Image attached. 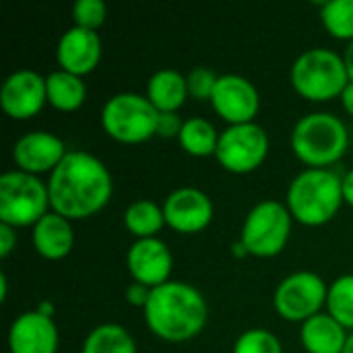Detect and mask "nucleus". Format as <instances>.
Listing matches in <instances>:
<instances>
[{"mask_svg": "<svg viewBox=\"0 0 353 353\" xmlns=\"http://www.w3.org/2000/svg\"><path fill=\"white\" fill-rule=\"evenodd\" d=\"M149 296H151V290H149V285H145V283H130L128 285V290H126V298H128V302L130 304H137V306H147V302H149Z\"/></svg>", "mask_w": 353, "mask_h": 353, "instance_id": "31", "label": "nucleus"}, {"mask_svg": "<svg viewBox=\"0 0 353 353\" xmlns=\"http://www.w3.org/2000/svg\"><path fill=\"white\" fill-rule=\"evenodd\" d=\"M329 314L343 327L353 329V275L335 279L327 294Z\"/></svg>", "mask_w": 353, "mask_h": 353, "instance_id": "25", "label": "nucleus"}, {"mask_svg": "<svg viewBox=\"0 0 353 353\" xmlns=\"http://www.w3.org/2000/svg\"><path fill=\"white\" fill-rule=\"evenodd\" d=\"M341 99H343V108L353 116V81L352 83H347V87L343 89Z\"/></svg>", "mask_w": 353, "mask_h": 353, "instance_id": "34", "label": "nucleus"}, {"mask_svg": "<svg viewBox=\"0 0 353 353\" xmlns=\"http://www.w3.org/2000/svg\"><path fill=\"white\" fill-rule=\"evenodd\" d=\"M347 68L339 54L327 48L302 52L292 66V83L308 99H331L347 87Z\"/></svg>", "mask_w": 353, "mask_h": 353, "instance_id": "5", "label": "nucleus"}, {"mask_svg": "<svg viewBox=\"0 0 353 353\" xmlns=\"http://www.w3.org/2000/svg\"><path fill=\"white\" fill-rule=\"evenodd\" d=\"M39 312H41V314H46V316H50V314H52V304L43 302V304H41V308H39Z\"/></svg>", "mask_w": 353, "mask_h": 353, "instance_id": "37", "label": "nucleus"}, {"mask_svg": "<svg viewBox=\"0 0 353 353\" xmlns=\"http://www.w3.org/2000/svg\"><path fill=\"white\" fill-rule=\"evenodd\" d=\"M48 99L46 79L29 68L14 70L0 89V103L12 118H29L37 114Z\"/></svg>", "mask_w": 353, "mask_h": 353, "instance_id": "12", "label": "nucleus"}, {"mask_svg": "<svg viewBox=\"0 0 353 353\" xmlns=\"http://www.w3.org/2000/svg\"><path fill=\"white\" fill-rule=\"evenodd\" d=\"M325 27L335 37L353 39V0H329L321 10Z\"/></svg>", "mask_w": 353, "mask_h": 353, "instance_id": "26", "label": "nucleus"}, {"mask_svg": "<svg viewBox=\"0 0 353 353\" xmlns=\"http://www.w3.org/2000/svg\"><path fill=\"white\" fill-rule=\"evenodd\" d=\"M145 321L161 339L184 341L203 331L207 323V302L196 288L182 281H165L151 288Z\"/></svg>", "mask_w": 353, "mask_h": 353, "instance_id": "2", "label": "nucleus"}, {"mask_svg": "<svg viewBox=\"0 0 353 353\" xmlns=\"http://www.w3.org/2000/svg\"><path fill=\"white\" fill-rule=\"evenodd\" d=\"M215 112L232 124L252 122L259 112L256 87L240 74H221L211 95Z\"/></svg>", "mask_w": 353, "mask_h": 353, "instance_id": "11", "label": "nucleus"}, {"mask_svg": "<svg viewBox=\"0 0 353 353\" xmlns=\"http://www.w3.org/2000/svg\"><path fill=\"white\" fill-rule=\"evenodd\" d=\"M290 230V211L279 201H261L244 221L242 244L256 256H273L283 250Z\"/></svg>", "mask_w": 353, "mask_h": 353, "instance_id": "8", "label": "nucleus"}, {"mask_svg": "<svg viewBox=\"0 0 353 353\" xmlns=\"http://www.w3.org/2000/svg\"><path fill=\"white\" fill-rule=\"evenodd\" d=\"M14 244H17V234H14L12 225L0 221V256L2 259L8 256L10 250L14 248Z\"/></svg>", "mask_w": 353, "mask_h": 353, "instance_id": "32", "label": "nucleus"}, {"mask_svg": "<svg viewBox=\"0 0 353 353\" xmlns=\"http://www.w3.org/2000/svg\"><path fill=\"white\" fill-rule=\"evenodd\" d=\"M217 74L207 68V66H196L188 72L186 83H188V93L196 99H211L213 89L217 85Z\"/></svg>", "mask_w": 353, "mask_h": 353, "instance_id": "29", "label": "nucleus"}, {"mask_svg": "<svg viewBox=\"0 0 353 353\" xmlns=\"http://www.w3.org/2000/svg\"><path fill=\"white\" fill-rule=\"evenodd\" d=\"M48 99L58 110H77L87 95L85 83L79 74L66 70H54L46 77Z\"/></svg>", "mask_w": 353, "mask_h": 353, "instance_id": "21", "label": "nucleus"}, {"mask_svg": "<svg viewBox=\"0 0 353 353\" xmlns=\"http://www.w3.org/2000/svg\"><path fill=\"white\" fill-rule=\"evenodd\" d=\"M325 281L310 271H298L285 277L275 290V310L288 321H308L319 314V308L327 300Z\"/></svg>", "mask_w": 353, "mask_h": 353, "instance_id": "10", "label": "nucleus"}, {"mask_svg": "<svg viewBox=\"0 0 353 353\" xmlns=\"http://www.w3.org/2000/svg\"><path fill=\"white\" fill-rule=\"evenodd\" d=\"M10 353H56L58 329L54 321L39 310L23 312L8 331Z\"/></svg>", "mask_w": 353, "mask_h": 353, "instance_id": "16", "label": "nucleus"}, {"mask_svg": "<svg viewBox=\"0 0 353 353\" xmlns=\"http://www.w3.org/2000/svg\"><path fill=\"white\" fill-rule=\"evenodd\" d=\"M50 205V188L23 170L6 172L0 178V221L8 225L37 223Z\"/></svg>", "mask_w": 353, "mask_h": 353, "instance_id": "6", "label": "nucleus"}, {"mask_svg": "<svg viewBox=\"0 0 353 353\" xmlns=\"http://www.w3.org/2000/svg\"><path fill=\"white\" fill-rule=\"evenodd\" d=\"M343 62H345V68H347V74L353 81V39L347 43V50L343 54Z\"/></svg>", "mask_w": 353, "mask_h": 353, "instance_id": "35", "label": "nucleus"}, {"mask_svg": "<svg viewBox=\"0 0 353 353\" xmlns=\"http://www.w3.org/2000/svg\"><path fill=\"white\" fill-rule=\"evenodd\" d=\"M269 153V137L256 122L232 124L219 134L217 159L230 172H250L259 168Z\"/></svg>", "mask_w": 353, "mask_h": 353, "instance_id": "9", "label": "nucleus"}, {"mask_svg": "<svg viewBox=\"0 0 353 353\" xmlns=\"http://www.w3.org/2000/svg\"><path fill=\"white\" fill-rule=\"evenodd\" d=\"M343 201V178L327 168H310L298 174L288 190L292 215L308 225L329 221Z\"/></svg>", "mask_w": 353, "mask_h": 353, "instance_id": "3", "label": "nucleus"}, {"mask_svg": "<svg viewBox=\"0 0 353 353\" xmlns=\"http://www.w3.org/2000/svg\"><path fill=\"white\" fill-rule=\"evenodd\" d=\"M105 2L103 0H77L72 14H74V23L79 27H87V29H97L103 21H105Z\"/></svg>", "mask_w": 353, "mask_h": 353, "instance_id": "28", "label": "nucleus"}, {"mask_svg": "<svg viewBox=\"0 0 353 353\" xmlns=\"http://www.w3.org/2000/svg\"><path fill=\"white\" fill-rule=\"evenodd\" d=\"M343 353H353V333L347 337V343H345V350Z\"/></svg>", "mask_w": 353, "mask_h": 353, "instance_id": "39", "label": "nucleus"}, {"mask_svg": "<svg viewBox=\"0 0 353 353\" xmlns=\"http://www.w3.org/2000/svg\"><path fill=\"white\" fill-rule=\"evenodd\" d=\"M347 141L350 137L343 120L329 112L302 116L292 132L294 153L314 168L337 161L345 153Z\"/></svg>", "mask_w": 353, "mask_h": 353, "instance_id": "4", "label": "nucleus"}, {"mask_svg": "<svg viewBox=\"0 0 353 353\" xmlns=\"http://www.w3.org/2000/svg\"><path fill=\"white\" fill-rule=\"evenodd\" d=\"M159 110L149 97L139 93H118L110 97L101 112L103 128L122 143H141L155 134Z\"/></svg>", "mask_w": 353, "mask_h": 353, "instance_id": "7", "label": "nucleus"}, {"mask_svg": "<svg viewBox=\"0 0 353 353\" xmlns=\"http://www.w3.org/2000/svg\"><path fill=\"white\" fill-rule=\"evenodd\" d=\"M0 285H2V300H6V275H0Z\"/></svg>", "mask_w": 353, "mask_h": 353, "instance_id": "38", "label": "nucleus"}, {"mask_svg": "<svg viewBox=\"0 0 353 353\" xmlns=\"http://www.w3.org/2000/svg\"><path fill=\"white\" fill-rule=\"evenodd\" d=\"M163 215L165 223H170L174 230L192 234L209 225L213 217V203L203 190L182 186L168 194L163 203Z\"/></svg>", "mask_w": 353, "mask_h": 353, "instance_id": "13", "label": "nucleus"}, {"mask_svg": "<svg viewBox=\"0 0 353 353\" xmlns=\"http://www.w3.org/2000/svg\"><path fill=\"white\" fill-rule=\"evenodd\" d=\"M66 149L60 137L48 130H33L23 134L12 149V157L23 172L39 174L46 170H56L58 163L66 157Z\"/></svg>", "mask_w": 353, "mask_h": 353, "instance_id": "14", "label": "nucleus"}, {"mask_svg": "<svg viewBox=\"0 0 353 353\" xmlns=\"http://www.w3.org/2000/svg\"><path fill=\"white\" fill-rule=\"evenodd\" d=\"M343 199L353 205V170H350L343 178Z\"/></svg>", "mask_w": 353, "mask_h": 353, "instance_id": "33", "label": "nucleus"}, {"mask_svg": "<svg viewBox=\"0 0 353 353\" xmlns=\"http://www.w3.org/2000/svg\"><path fill=\"white\" fill-rule=\"evenodd\" d=\"M56 56L62 70L79 77L87 74L97 66L101 58V39L93 29L74 25L62 33Z\"/></svg>", "mask_w": 353, "mask_h": 353, "instance_id": "17", "label": "nucleus"}, {"mask_svg": "<svg viewBox=\"0 0 353 353\" xmlns=\"http://www.w3.org/2000/svg\"><path fill=\"white\" fill-rule=\"evenodd\" d=\"M232 252H234L236 256H244V254H248V248H246V246L242 244V240H240L238 244H234V250H232Z\"/></svg>", "mask_w": 353, "mask_h": 353, "instance_id": "36", "label": "nucleus"}, {"mask_svg": "<svg viewBox=\"0 0 353 353\" xmlns=\"http://www.w3.org/2000/svg\"><path fill=\"white\" fill-rule=\"evenodd\" d=\"M126 265L139 283L157 288L172 273V252L159 238H141L126 254Z\"/></svg>", "mask_w": 353, "mask_h": 353, "instance_id": "15", "label": "nucleus"}, {"mask_svg": "<svg viewBox=\"0 0 353 353\" xmlns=\"http://www.w3.org/2000/svg\"><path fill=\"white\" fill-rule=\"evenodd\" d=\"M188 95V83L176 68L157 70L147 83V97L159 112H176Z\"/></svg>", "mask_w": 353, "mask_h": 353, "instance_id": "20", "label": "nucleus"}, {"mask_svg": "<svg viewBox=\"0 0 353 353\" xmlns=\"http://www.w3.org/2000/svg\"><path fill=\"white\" fill-rule=\"evenodd\" d=\"M50 205L66 219L89 217L112 194L108 168L87 151H68L50 178Z\"/></svg>", "mask_w": 353, "mask_h": 353, "instance_id": "1", "label": "nucleus"}, {"mask_svg": "<svg viewBox=\"0 0 353 353\" xmlns=\"http://www.w3.org/2000/svg\"><path fill=\"white\" fill-rule=\"evenodd\" d=\"M182 126H184V122L180 120V116L176 112H159L155 134H159V137H180Z\"/></svg>", "mask_w": 353, "mask_h": 353, "instance_id": "30", "label": "nucleus"}, {"mask_svg": "<svg viewBox=\"0 0 353 353\" xmlns=\"http://www.w3.org/2000/svg\"><path fill=\"white\" fill-rule=\"evenodd\" d=\"M74 242L72 228L66 217L58 213H46L33 225V244L46 259H62L70 252Z\"/></svg>", "mask_w": 353, "mask_h": 353, "instance_id": "18", "label": "nucleus"}, {"mask_svg": "<svg viewBox=\"0 0 353 353\" xmlns=\"http://www.w3.org/2000/svg\"><path fill=\"white\" fill-rule=\"evenodd\" d=\"M83 353H137V345L124 327L108 323L87 335Z\"/></svg>", "mask_w": 353, "mask_h": 353, "instance_id": "22", "label": "nucleus"}, {"mask_svg": "<svg viewBox=\"0 0 353 353\" xmlns=\"http://www.w3.org/2000/svg\"><path fill=\"white\" fill-rule=\"evenodd\" d=\"M302 343L308 353H343L347 343L345 327L331 314H314L304 321Z\"/></svg>", "mask_w": 353, "mask_h": 353, "instance_id": "19", "label": "nucleus"}, {"mask_svg": "<svg viewBox=\"0 0 353 353\" xmlns=\"http://www.w3.org/2000/svg\"><path fill=\"white\" fill-rule=\"evenodd\" d=\"M180 145L192 155H211L217 151L219 134L215 126L205 118H188L180 130Z\"/></svg>", "mask_w": 353, "mask_h": 353, "instance_id": "23", "label": "nucleus"}, {"mask_svg": "<svg viewBox=\"0 0 353 353\" xmlns=\"http://www.w3.org/2000/svg\"><path fill=\"white\" fill-rule=\"evenodd\" d=\"M234 353H283V350H281V341L271 331L250 329L238 337Z\"/></svg>", "mask_w": 353, "mask_h": 353, "instance_id": "27", "label": "nucleus"}, {"mask_svg": "<svg viewBox=\"0 0 353 353\" xmlns=\"http://www.w3.org/2000/svg\"><path fill=\"white\" fill-rule=\"evenodd\" d=\"M163 221H165L163 209H159L153 201H147V199L134 201L124 211L126 228L139 238H155V234L161 230Z\"/></svg>", "mask_w": 353, "mask_h": 353, "instance_id": "24", "label": "nucleus"}]
</instances>
